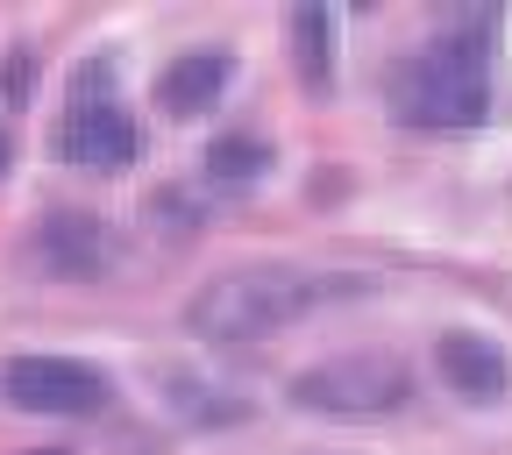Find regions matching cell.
I'll list each match as a JSON object with an SVG mask.
<instances>
[{"label":"cell","mask_w":512,"mask_h":455,"mask_svg":"<svg viewBox=\"0 0 512 455\" xmlns=\"http://www.w3.org/2000/svg\"><path fill=\"white\" fill-rule=\"evenodd\" d=\"M392 114L406 128H477L491 114V64H484V22L448 29L420 43L399 79H392Z\"/></svg>","instance_id":"6da1fadb"},{"label":"cell","mask_w":512,"mask_h":455,"mask_svg":"<svg viewBox=\"0 0 512 455\" xmlns=\"http://www.w3.org/2000/svg\"><path fill=\"white\" fill-rule=\"evenodd\" d=\"M306 306H313V278H299L285 264H235V271H221V278H207L192 292L185 328L200 342H214V349H242V342L278 335Z\"/></svg>","instance_id":"7a4b0ae2"},{"label":"cell","mask_w":512,"mask_h":455,"mask_svg":"<svg viewBox=\"0 0 512 455\" xmlns=\"http://www.w3.org/2000/svg\"><path fill=\"white\" fill-rule=\"evenodd\" d=\"M420 377L413 363L384 356V349H356V356H328L292 377V406L306 413H328V420H377V413H399L413 406Z\"/></svg>","instance_id":"3957f363"},{"label":"cell","mask_w":512,"mask_h":455,"mask_svg":"<svg viewBox=\"0 0 512 455\" xmlns=\"http://www.w3.org/2000/svg\"><path fill=\"white\" fill-rule=\"evenodd\" d=\"M0 392L22 413H50V420H93L107 406V377L79 356H15L0 370Z\"/></svg>","instance_id":"277c9868"},{"label":"cell","mask_w":512,"mask_h":455,"mask_svg":"<svg viewBox=\"0 0 512 455\" xmlns=\"http://www.w3.org/2000/svg\"><path fill=\"white\" fill-rule=\"evenodd\" d=\"M57 157L79 171H128L143 157V128L121 100H72L57 121Z\"/></svg>","instance_id":"5b68a950"},{"label":"cell","mask_w":512,"mask_h":455,"mask_svg":"<svg viewBox=\"0 0 512 455\" xmlns=\"http://www.w3.org/2000/svg\"><path fill=\"white\" fill-rule=\"evenodd\" d=\"M29 264L43 271V278H100V264H107V228H100V214H86V207H50V214H36V228H29Z\"/></svg>","instance_id":"8992f818"},{"label":"cell","mask_w":512,"mask_h":455,"mask_svg":"<svg viewBox=\"0 0 512 455\" xmlns=\"http://www.w3.org/2000/svg\"><path fill=\"white\" fill-rule=\"evenodd\" d=\"M434 370H441L448 392L470 399V406H498L512 392V356L491 335H477V328H448L434 342Z\"/></svg>","instance_id":"52a82bcc"},{"label":"cell","mask_w":512,"mask_h":455,"mask_svg":"<svg viewBox=\"0 0 512 455\" xmlns=\"http://www.w3.org/2000/svg\"><path fill=\"white\" fill-rule=\"evenodd\" d=\"M228 72H235V57H228V50H185V57H171L164 72H157L150 100H157L171 121H185V114H207V107L228 93Z\"/></svg>","instance_id":"ba28073f"},{"label":"cell","mask_w":512,"mask_h":455,"mask_svg":"<svg viewBox=\"0 0 512 455\" xmlns=\"http://www.w3.org/2000/svg\"><path fill=\"white\" fill-rule=\"evenodd\" d=\"M200 178H207L214 192H228V200H242V192H256V185L271 178V143H264V136H242V128H228V136L207 143Z\"/></svg>","instance_id":"9c48e42d"},{"label":"cell","mask_w":512,"mask_h":455,"mask_svg":"<svg viewBox=\"0 0 512 455\" xmlns=\"http://www.w3.org/2000/svg\"><path fill=\"white\" fill-rule=\"evenodd\" d=\"M335 15L320 8V0H306V8H292V50H299V79H306V93H328V79H335Z\"/></svg>","instance_id":"30bf717a"},{"label":"cell","mask_w":512,"mask_h":455,"mask_svg":"<svg viewBox=\"0 0 512 455\" xmlns=\"http://www.w3.org/2000/svg\"><path fill=\"white\" fill-rule=\"evenodd\" d=\"M164 399H171L178 420H192V427H235V420H249V406H242L235 392H214V384H200L192 370H171V377H164Z\"/></svg>","instance_id":"8fae6325"},{"label":"cell","mask_w":512,"mask_h":455,"mask_svg":"<svg viewBox=\"0 0 512 455\" xmlns=\"http://www.w3.org/2000/svg\"><path fill=\"white\" fill-rule=\"evenodd\" d=\"M143 214H150V221H157L164 235H192V228H200V221H207V207H200V200H192V192H185V185H157V192H150V200H143Z\"/></svg>","instance_id":"7c38bea8"},{"label":"cell","mask_w":512,"mask_h":455,"mask_svg":"<svg viewBox=\"0 0 512 455\" xmlns=\"http://www.w3.org/2000/svg\"><path fill=\"white\" fill-rule=\"evenodd\" d=\"M29 86H36V57H29V50H15L8 64H0V93H8V107H22V100H29Z\"/></svg>","instance_id":"4fadbf2b"},{"label":"cell","mask_w":512,"mask_h":455,"mask_svg":"<svg viewBox=\"0 0 512 455\" xmlns=\"http://www.w3.org/2000/svg\"><path fill=\"white\" fill-rule=\"evenodd\" d=\"M8 164H15V136H8V121H0V178H8Z\"/></svg>","instance_id":"5bb4252c"},{"label":"cell","mask_w":512,"mask_h":455,"mask_svg":"<svg viewBox=\"0 0 512 455\" xmlns=\"http://www.w3.org/2000/svg\"><path fill=\"white\" fill-rule=\"evenodd\" d=\"M29 455H64V448H29Z\"/></svg>","instance_id":"9a60e30c"}]
</instances>
